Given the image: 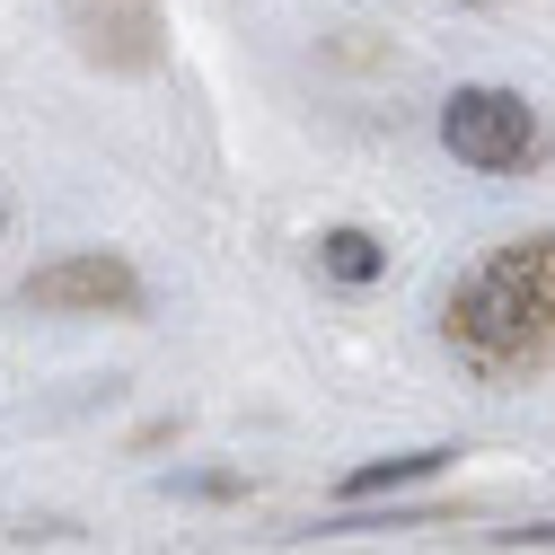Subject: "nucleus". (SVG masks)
Listing matches in <instances>:
<instances>
[{"label":"nucleus","mask_w":555,"mask_h":555,"mask_svg":"<svg viewBox=\"0 0 555 555\" xmlns=\"http://www.w3.org/2000/svg\"><path fill=\"white\" fill-rule=\"evenodd\" d=\"M450 335L476 362L520 371L555 353V238L538 247H494L467 283L450 292Z\"/></svg>","instance_id":"nucleus-1"},{"label":"nucleus","mask_w":555,"mask_h":555,"mask_svg":"<svg viewBox=\"0 0 555 555\" xmlns=\"http://www.w3.org/2000/svg\"><path fill=\"white\" fill-rule=\"evenodd\" d=\"M450 467V450H414V459H379V467H353L344 476V494H379V485H414V476H433Z\"/></svg>","instance_id":"nucleus-5"},{"label":"nucleus","mask_w":555,"mask_h":555,"mask_svg":"<svg viewBox=\"0 0 555 555\" xmlns=\"http://www.w3.org/2000/svg\"><path fill=\"white\" fill-rule=\"evenodd\" d=\"M27 300H36V309H124V300H132V273H124L115 256H72V264L36 273Z\"/></svg>","instance_id":"nucleus-3"},{"label":"nucleus","mask_w":555,"mask_h":555,"mask_svg":"<svg viewBox=\"0 0 555 555\" xmlns=\"http://www.w3.org/2000/svg\"><path fill=\"white\" fill-rule=\"evenodd\" d=\"M318 264L335 273V283H371V273H379V238H362V230H326V238H318Z\"/></svg>","instance_id":"nucleus-4"},{"label":"nucleus","mask_w":555,"mask_h":555,"mask_svg":"<svg viewBox=\"0 0 555 555\" xmlns=\"http://www.w3.org/2000/svg\"><path fill=\"white\" fill-rule=\"evenodd\" d=\"M441 151L485 168V177H520L538 151H546V124L529 115V98L512 89H459L441 106Z\"/></svg>","instance_id":"nucleus-2"}]
</instances>
